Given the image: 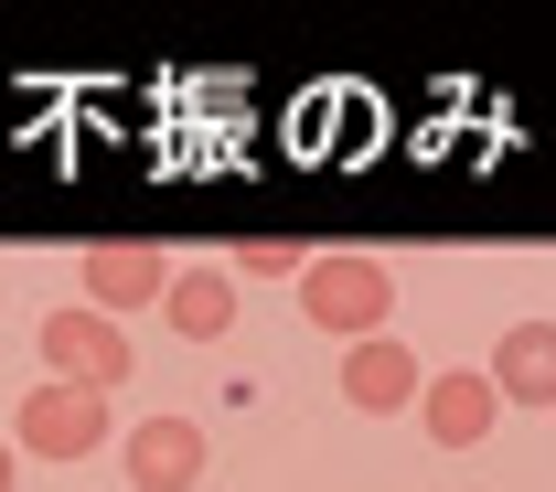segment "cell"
Wrapping results in <instances>:
<instances>
[{"mask_svg": "<svg viewBox=\"0 0 556 492\" xmlns=\"http://www.w3.org/2000/svg\"><path fill=\"white\" fill-rule=\"evenodd\" d=\"M33 353H43V386H86V396H108V386H118V375L139 364V353H129V332H118L108 311H86V300L43 311Z\"/></svg>", "mask_w": 556, "mask_h": 492, "instance_id": "obj_1", "label": "cell"}, {"mask_svg": "<svg viewBox=\"0 0 556 492\" xmlns=\"http://www.w3.org/2000/svg\"><path fill=\"white\" fill-rule=\"evenodd\" d=\"M300 311H311L321 332H343V343H375L386 311H396V279H386L375 257H311V268H300Z\"/></svg>", "mask_w": 556, "mask_h": 492, "instance_id": "obj_2", "label": "cell"}, {"mask_svg": "<svg viewBox=\"0 0 556 492\" xmlns=\"http://www.w3.org/2000/svg\"><path fill=\"white\" fill-rule=\"evenodd\" d=\"M11 450H33V461H86V450H108V396H86V386H33L22 418H11Z\"/></svg>", "mask_w": 556, "mask_h": 492, "instance_id": "obj_3", "label": "cell"}, {"mask_svg": "<svg viewBox=\"0 0 556 492\" xmlns=\"http://www.w3.org/2000/svg\"><path fill=\"white\" fill-rule=\"evenodd\" d=\"M75 289H86V311L118 321V311H150V300L172 289V257L139 247V236H118V247H86V257H75Z\"/></svg>", "mask_w": 556, "mask_h": 492, "instance_id": "obj_4", "label": "cell"}, {"mask_svg": "<svg viewBox=\"0 0 556 492\" xmlns=\"http://www.w3.org/2000/svg\"><path fill=\"white\" fill-rule=\"evenodd\" d=\"M482 386L503 407H556V321H514V332L492 343Z\"/></svg>", "mask_w": 556, "mask_h": 492, "instance_id": "obj_5", "label": "cell"}, {"mask_svg": "<svg viewBox=\"0 0 556 492\" xmlns=\"http://www.w3.org/2000/svg\"><path fill=\"white\" fill-rule=\"evenodd\" d=\"M417 386H428V364H417L407 343H386V332L343 353V396L364 407V418H396V407H417Z\"/></svg>", "mask_w": 556, "mask_h": 492, "instance_id": "obj_6", "label": "cell"}, {"mask_svg": "<svg viewBox=\"0 0 556 492\" xmlns=\"http://www.w3.org/2000/svg\"><path fill=\"white\" fill-rule=\"evenodd\" d=\"M129 482L139 492H193L204 482V428L193 418H139L129 428Z\"/></svg>", "mask_w": 556, "mask_h": 492, "instance_id": "obj_7", "label": "cell"}, {"mask_svg": "<svg viewBox=\"0 0 556 492\" xmlns=\"http://www.w3.org/2000/svg\"><path fill=\"white\" fill-rule=\"evenodd\" d=\"M417 407H428V439H439V450H482L492 418H503V396H492L482 375H428Z\"/></svg>", "mask_w": 556, "mask_h": 492, "instance_id": "obj_8", "label": "cell"}, {"mask_svg": "<svg viewBox=\"0 0 556 492\" xmlns=\"http://www.w3.org/2000/svg\"><path fill=\"white\" fill-rule=\"evenodd\" d=\"M161 311H172L182 343H225V332H236V279H225V268H172Z\"/></svg>", "mask_w": 556, "mask_h": 492, "instance_id": "obj_9", "label": "cell"}, {"mask_svg": "<svg viewBox=\"0 0 556 492\" xmlns=\"http://www.w3.org/2000/svg\"><path fill=\"white\" fill-rule=\"evenodd\" d=\"M300 268H311V247H289V236H247L225 257V279H300Z\"/></svg>", "mask_w": 556, "mask_h": 492, "instance_id": "obj_10", "label": "cell"}, {"mask_svg": "<svg viewBox=\"0 0 556 492\" xmlns=\"http://www.w3.org/2000/svg\"><path fill=\"white\" fill-rule=\"evenodd\" d=\"M11 471H22V461H11V450H0V492H11Z\"/></svg>", "mask_w": 556, "mask_h": 492, "instance_id": "obj_11", "label": "cell"}]
</instances>
